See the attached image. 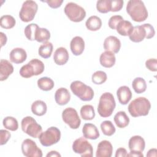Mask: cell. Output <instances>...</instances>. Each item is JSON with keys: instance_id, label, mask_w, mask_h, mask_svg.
<instances>
[{"instance_id": "6da1fadb", "label": "cell", "mask_w": 157, "mask_h": 157, "mask_svg": "<svg viewBox=\"0 0 157 157\" xmlns=\"http://www.w3.org/2000/svg\"><path fill=\"white\" fill-rule=\"evenodd\" d=\"M126 12L132 20L136 22L145 21L148 17V11L140 0H130L126 5Z\"/></svg>"}, {"instance_id": "7a4b0ae2", "label": "cell", "mask_w": 157, "mask_h": 157, "mask_svg": "<svg viewBox=\"0 0 157 157\" xmlns=\"http://www.w3.org/2000/svg\"><path fill=\"white\" fill-rule=\"evenodd\" d=\"M128 108L129 113L133 117L146 116L151 109V104L147 98L139 97L131 101Z\"/></svg>"}, {"instance_id": "3957f363", "label": "cell", "mask_w": 157, "mask_h": 157, "mask_svg": "<svg viewBox=\"0 0 157 157\" xmlns=\"http://www.w3.org/2000/svg\"><path fill=\"white\" fill-rule=\"evenodd\" d=\"M116 107V102L113 94L109 92L103 93L99 101L98 112L103 118L110 117Z\"/></svg>"}, {"instance_id": "277c9868", "label": "cell", "mask_w": 157, "mask_h": 157, "mask_svg": "<svg viewBox=\"0 0 157 157\" xmlns=\"http://www.w3.org/2000/svg\"><path fill=\"white\" fill-rule=\"evenodd\" d=\"M71 90L73 94L83 101H90L94 97V91L90 86L81 81L75 80L71 83Z\"/></svg>"}, {"instance_id": "5b68a950", "label": "cell", "mask_w": 157, "mask_h": 157, "mask_svg": "<svg viewBox=\"0 0 157 157\" xmlns=\"http://www.w3.org/2000/svg\"><path fill=\"white\" fill-rule=\"evenodd\" d=\"M22 131L33 138H37L42 132V126L30 116L23 118L21 122Z\"/></svg>"}, {"instance_id": "8992f818", "label": "cell", "mask_w": 157, "mask_h": 157, "mask_svg": "<svg viewBox=\"0 0 157 157\" xmlns=\"http://www.w3.org/2000/svg\"><path fill=\"white\" fill-rule=\"evenodd\" d=\"M61 139L60 130L55 126L48 128L42 132L39 137L40 143L44 147L53 145L59 142Z\"/></svg>"}, {"instance_id": "52a82bcc", "label": "cell", "mask_w": 157, "mask_h": 157, "mask_svg": "<svg viewBox=\"0 0 157 157\" xmlns=\"http://www.w3.org/2000/svg\"><path fill=\"white\" fill-rule=\"evenodd\" d=\"M64 11L67 18L74 22H80L86 17V12L85 9L76 3L70 2H68Z\"/></svg>"}, {"instance_id": "ba28073f", "label": "cell", "mask_w": 157, "mask_h": 157, "mask_svg": "<svg viewBox=\"0 0 157 157\" xmlns=\"http://www.w3.org/2000/svg\"><path fill=\"white\" fill-rule=\"evenodd\" d=\"M37 9L38 6L35 1L31 0L25 1L23 3L19 12L20 20L26 23L33 20Z\"/></svg>"}, {"instance_id": "9c48e42d", "label": "cell", "mask_w": 157, "mask_h": 157, "mask_svg": "<svg viewBox=\"0 0 157 157\" xmlns=\"http://www.w3.org/2000/svg\"><path fill=\"white\" fill-rule=\"evenodd\" d=\"M74 152L79 154L82 157H92L93 149L91 144L84 137H80L72 144Z\"/></svg>"}, {"instance_id": "30bf717a", "label": "cell", "mask_w": 157, "mask_h": 157, "mask_svg": "<svg viewBox=\"0 0 157 157\" xmlns=\"http://www.w3.org/2000/svg\"><path fill=\"white\" fill-rule=\"evenodd\" d=\"M63 121L67 124L71 129H78L81 124L80 118L77 110L72 107L65 109L62 113Z\"/></svg>"}, {"instance_id": "8fae6325", "label": "cell", "mask_w": 157, "mask_h": 157, "mask_svg": "<svg viewBox=\"0 0 157 157\" xmlns=\"http://www.w3.org/2000/svg\"><path fill=\"white\" fill-rule=\"evenodd\" d=\"M21 151L26 157H42V151L36 142L30 139L24 140L21 144Z\"/></svg>"}, {"instance_id": "7c38bea8", "label": "cell", "mask_w": 157, "mask_h": 157, "mask_svg": "<svg viewBox=\"0 0 157 157\" xmlns=\"http://www.w3.org/2000/svg\"><path fill=\"white\" fill-rule=\"evenodd\" d=\"M103 46L105 51H110L113 53H117L121 48V42L117 37L110 36L105 39Z\"/></svg>"}, {"instance_id": "4fadbf2b", "label": "cell", "mask_w": 157, "mask_h": 157, "mask_svg": "<svg viewBox=\"0 0 157 157\" xmlns=\"http://www.w3.org/2000/svg\"><path fill=\"white\" fill-rule=\"evenodd\" d=\"M113 152L111 143L106 140L101 141L98 145L96 153V157H110Z\"/></svg>"}, {"instance_id": "5bb4252c", "label": "cell", "mask_w": 157, "mask_h": 157, "mask_svg": "<svg viewBox=\"0 0 157 157\" xmlns=\"http://www.w3.org/2000/svg\"><path fill=\"white\" fill-rule=\"evenodd\" d=\"M128 147L131 152H142L145 147L144 139L140 136H134L129 140Z\"/></svg>"}, {"instance_id": "9a60e30c", "label": "cell", "mask_w": 157, "mask_h": 157, "mask_svg": "<svg viewBox=\"0 0 157 157\" xmlns=\"http://www.w3.org/2000/svg\"><path fill=\"white\" fill-rule=\"evenodd\" d=\"M27 58V54L25 49L20 47L15 48L10 52V60L15 64H21L23 63Z\"/></svg>"}, {"instance_id": "2e32d148", "label": "cell", "mask_w": 157, "mask_h": 157, "mask_svg": "<svg viewBox=\"0 0 157 157\" xmlns=\"http://www.w3.org/2000/svg\"><path fill=\"white\" fill-rule=\"evenodd\" d=\"M70 48L72 53L75 55H80L85 49V42L82 37L75 36L71 41Z\"/></svg>"}, {"instance_id": "e0dca14e", "label": "cell", "mask_w": 157, "mask_h": 157, "mask_svg": "<svg viewBox=\"0 0 157 157\" xmlns=\"http://www.w3.org/2000/svg\"><path fill=\"white\" fill-rule=\"evenodd\" d=\"M82 133L85 138L91 140L97 139L100 136L97 127L92 123H85L82 128Z\"/></svg>"}, {"instance_id": "ac0fdd59", "label": "cell", "mask_w": 157, "mask_h": 157, "mask_svg": "<svg viewBox=\"0 0 157 157\" xmlns=\"http://www.w3.org/2000/svg\"><path fill=\"white\" fill-rule=\"evenodd\" d=\"M69 58L67 50L63 47L58 48L53 55V60L57 65L62 66L65 64Z\"/></svg>"}, {"instance_id": "d6986e66", "label": "cell", "mask_w": 157, "mask_h": 157, "mask_svg": "<svg viewBox=\"0 0 157 157\" xmlns=\"http://www.w3.org/2000/svg\"><path fill=\"white\" fill-rule=\"evenodd\" d=\"M117 96L119 102L122 105L127 104L132 98V93L127 86H121L117 91Z\"/></svg>"}, {"instance_id": "ffe728a7", "label": "cell", "mask_w": 157, "mask_h": 157, "mask_svg": "<svg viewBox=\"0 0 157 157\" xmlns=\"http://www.w3.org/2000/svg\"><path fill=\"white\" fill-rule=\"evenodd\" d=\"M55 99L58 105H66L71 99V94L66 88H59L55 92Z\"/></svg>"}, {"instance_id": "44dd1931", "label": "cell", "mask_w": 157, "mask_h": 157, "mask_svg": "<svg viewBox=\"0 0 157 157\" xmlns=\"http://www.w3.org/2000/svg\"><path fill=\"white\" fill-rule=\"evenodd\" d=\"M115 61L116 58L115 54L110 51H105L102 53L99 58L101 65L106 68L112 67L115 64Z\"/></svg>"}, {"instance_id": "7402d4cb", "label": "cell", "mask_w": 157, "mask_h": 157, "mask_svg": "<svg viewBox=\"0 0 157 157\" xmlns=\"http://www.w3.org/2000/svg\"><path fill=\"white\" fill-rule=\"evenodd\" d=\"M13 72L12 64L6 59L0 61V80L4 81L7 79L9 76Z\"/></svg>"}, {"instance_id": "603a6c76", "label": "cell", "mask_w": 157, "mask_h": 157, "mask_svg": "<svg viewBox=\"0 0 157 157\" xmlns=\"http://www.w3.org/2000/svg\"><path fill=\"white\" fill-rule=\"evenodd\" d=\"M146 36V32L142 25L135 26L131 34L129 36V39L133 42H140L142 41Z\"/></svg>"}, {"instance_id": "cb8c5ba5", "label": "cell", "mask_w": 157, "mask_h": 157, "mask_svg": "<svg viewBox=\"0 0 157 157\" xmlns=\"http://www.w3.org/2000/svg\"><path fill=\"white\" fill-rule=\"evenodd\" d=\"M133 28L132 23L129 21L123 20L118 23L116 28V30L121 36H127L131 34Z\"/></svg>"}, {"instance_id": "d4e9b609", "label": "cell", "mask_w": 157, "mask_h": 157, "mask_svg": "<svg viewBox=\"0 0 157 157\" xmlns=\"http://www.w3.org/2000/svg\"><path fill=\"white\" fill-rule=\"evenodd\" d=\"M113 120L117 126L120 128L126 127L129 123V118L124 111L118 112L115 115Z\"/></svg>"}, {"instance_id": "484cf974", "label": "cell", "mask_w": 157, "mask_h": 157, "mask_svg": "<svg viewBox=\"0 0 157 157\" xmlns=\"http://www.w3.org/2000/svg\"><path fill=\"white\" fill-rule=\"evenodd\" d=\"M47 110V107L45 102L41 100L34 101L31 105L32 112L37 116H42L45 115Z\"/></svg>"}, {"instance_id": "4316f807", "label": "cell", "mask_w": 157, "mask_h": 157, "mask_svg": "<svg viewBox=\"0 0 157 157\" xmlns=\"http://www.w3.org/2000/svg\"><path fill=\"white\" fill-rule=\"evenodd\" d=\"M85 25L86 28L91 31L99 30L102 26L101 19L96 15L90 17L86 21Z\"/></svg>"}, {"instance_id": "83f0119b", "label": "cell", "mask_w": 157, "mask_h": 157, "mask_svg": "<svg viewBox=\"0 0 157 157\" xmlns=\"http://www.w3.org/2000/svg\"><path fill=\"white\" fill-rule=\"evenodd\" d=\"M37 86L38 87L43 91H48L53 89L54 87L55 83L53 80L47 77H43L40 78L37 80Z\"/></svg>"}, {"instance_id": "f1b7e54d", "label": "cell", "mask_w": 157, "mask_h": 157, "mask_svg": "<svg viewBox=\"0 0 157 157\" xmlns=\"http://www.w3.org/2000/svg\"><path fill=\"white\" fill-rule=\"evenodd\" d=\"M81 117L85 120H91L95 117V112L93 105H84L80 109Z\"/></svg>"}, {"instance_id": "f546056e", "label": "cell", "mask_w": 157, "mask_h": 157, "mask_svg": "<svg viewBox=\"0 0 157 157\" xmlns=\"http://www.w3.org/2000/svg\"><path fill=\"white\" fill-rule=\"evenodd\" d=\"M53 52V44L50 42H45L42 44L38 50L39 55L43 58L47 59L51 56Z\"/></svg>"}, {"instance_id": "4dcf8cb0", "label": "cell", "mask_w": 157, "mask_h": 157, "mask_svg": "<svg viewBox=\"0 0 157 157\" xmlns=\"http://www.w3.org/2000/svg\"><path fill=\"white\" fill-rule=\"evenodd\" d=\"M132 87L136 93L140 94L146 91L147 83L143 78L136 77L132 82Z\"/></svg>"}, {"instance_id": "1f68e13d", "label": "cell", "mask_w": 157, "mask_h": 157, "mask_svg": "<svg viewBox=\"0 0 157 157\" xmlns=\"http://www.w3.org/2000/svg\"><path fill=\"white\" fill-rule=\"evenodd\" d=\"M50 38V31L44 28L39 27L36 32L35 40L38 42H45Z\"/></svg>"}, {"instance_id": "d6a6232c", "label": "cell", "mask_w": 157, "mask_h": 157, "mask_svg": "<svg viewBox=\"0 0 157 157\" xmlns=\"http://www.w3.org/2000/svg\"><path fill=\"white\" fill-rule=\"evenodd\" d=\"M2 124L4 127L12 131H17L18 128V123L16 118L13 117H6L3 119Z\"/></svg>"}, {"instance_id": "836d02e7", "label": "cell", "mask_w": 157, "mask_h": 157, "mask_svg": "<svg viewBox=\"0 0 157 157\" xmlns=\"http://www.w3.org/2000/svg\"><path fill=\"white\" fill-rule=\"evenodd\" d=\"M15 19L10 15H5L1 17L0 26L4 29H11L15 25Z\"/></svg>"}, {"instance_id": "e575fe53", "label": "cell", "mask_w": 157, "mask_h": 157, "mask_svg": "<svg viewBox=\"0 0 157 157\" xmlns=\"http://www.w3.org/2000/svg\"><path fill=\"white\" fill-rule=\"evenodd\" d=\"M101 129L103 134L107 136H111L115 132V128L112 121L105 120L101 123Z\"/></svg>"}, {"instance_id": "d590c367", "label": "cell", "mask_w": 157, "mask_h": 157, "mask_svg": "<svg viewBox=\"0 0 157 157\" xmlns=\"http://www.w3.org/2000/svg\"><path fill=\"white\" fill-rule=\"evenodd\" d=\"M96 9L102 13H106L111 10V0H99L96 2Z\"/></svg>"}, {"instance_id": "8d00e7d4", "label": "cell", "mask_w": 157, "mask_h": 157, "mask_svg": "<svg viewBox=\"0 0 157 157\" xmlns=\"http://www.w3.org/2000/svg\"><path fill=\"white\" fill-rule=\"evenodd\" d=\"M39 26L36 23H31L27 25L24 30L26 37L29 40H35V35Z\"/></svg>"}, {"instance_id": "74e56055", "label": "cell", "mask_w": 157, "mask_h": 157, "mask_svg": "<svg viewBox=\"0 0 157 157\" xmlns=\"http://www.w3.org/2000/svg\"><path fill=\"white\" fill-rule=\"evenodd\" d=\"M107 78V74L102 71H98L94 72L91 77V80L93 83L96 85H101L104 83Z\"/></svg>"}, {"instance_id": "f35d334b", "label": "cell", "mask_w": 157, "mask_h": 157, "mask_svg": "<svg viewBox=\"0 0 157 157\" xmlns=\"http://www.w3.org/2000/svg\"><path fill=\"white\" fill-rule=\"evenodd\" d=\"M20 74L23 78H30L34 75V69L33 66L29 63L23 66L20 69Z\"/></svg>"}, {"instance_id": "ab89813d", "label": "cell", "mask_w": 157, "mask_h": 157, "mask_svg": "<svg viewBox=\"0 0 157 157\" xmlns=\"http://www.w3.org/2000/svg\"><path fill=\"white\" fill-rule=\"evenodd\" d=\"M29 63L33 66L34 69V75H38L41 74L45 69L44 64L43 62L38 59L34 58L31 59Z\"/></svg>"}, {"instance_id": "60d3db41", "label": "cell", "mask_w": 157, "mask_h": 157, "mask_svg": "<svg viewBox=\"0 0 157 157\" xmlns=\"http://www.w3.org/2000/svg\"><path fill=\"white\" fill-rule=\"evenodd\" d=\"M122 20H123V18L121 15H113L110 18L108 22V25L110 28L115 29L118 23Z\"/></svg>"}, {"instance_id": "b9f144b4", "label": "cell", "mask_w": 157, "mask_h": 157, "mask_svg": "<svg viewBox=\"0 0 157 157\" xmlns=\"http://www.w3.org/2000/svg\"><path fill=\"white\" fill-rule=\"evenodd\" d=\"M142 26L144 28L146 32V39H151L154 37L155 34V31L154 28L150 23H145L142 25Z\"/></svg>"}, {"instance_id": "7bdbcfd3", "label": "cell", "mask_w": 157, "mask_h": 157, "mask_svg": "<svg viewBox=\"0 0 157 157\" xmlns=\"http://www.w3.org/2000/svg\"><path fill=\"white\" fill-rule=\"evenodd\" d=\"M123 1L122 0H111V12L120 11L123 6Z\"/></svg>"}, {"instance_id": "ee69618b", "label": "cell", "mask_w": 157, "mask_h": 157, "mask_svg": "<svg viewBox=\"0 0 157 157\" xmlns=\"http://www.w3.org/2000/svg\"><path fill=\"white\" fill-rule=\"evenodd\" d=\"M146 67L152 71L156 72L157 71V60L156 58H150L145 61Z\"/></svg>"}, {"instance_id": "f6af8a7d", "label": "cell", "mask_w": 157, "mask_h": 157, "mask_svg": "<svg viewBox=\"0 0 157 157\" xmlns=\"http://www.w3.org/2000/svg\"><path fill=\"white\" fill-rule=\"evenodd\" d=\"M0 136H1L0 144H1V145H3L6 144L8 142V140L10 139L11 134L7 130L1 129L0 130Z\"/></svg>"}, {"instance_id": "bcb514c9", "label": "cell", "mask_w": 157, "mask_h": 157, "mask_svg": "<svg viewBox=\"0 0 157 157\" xmlns=\"http://www.w3.org/2000/svg\"><path fill=\"white\" fill-rule=\"evenodd\" d=\"M42 2H45L52 9H56L59 7L62 3L63 2V0H48V1H43Z\"/></svg>"}, {"instance_id": "7dc6e473", "label": "cell", "mask_w": 157, "mask_h": 157, "mask_svg": "<svg viewBox=\"0 0 157 157\" xmlns=\"http://www.w3.org/2000/svg\"><path fill=\"white\" fill-rule=\"evenodd\" d=\"M128 153L125 148H119L115 152V157H124L128 156Z\"/></svg>"}, {"instance_id": "c3c4849f", "label": "cell", "mask_w": 157, "mask_h": 157, "mask_svg": "<svg viewBox=\"0 0 157 157\" xmlns=\"http://www.w3.org/2000/svg\"><path fill=\"white\" fill-rule=\"evenodd\" d=\"M0 36H1V46L3 47L6 44L7 38L6 35L4 33H3L2 32L0 33Z\"/></svg>"}, {"instance_id": "681fc988", "label": "cell", "mask_w": 157, "mask_h": 157, "mask_svg": "<svg viewBox=\"0 0 157 157\" xmlns=\"http://www.w3.org/2000/svg\"><path fill=\"white\" fill-rule=\"evenodd\" d=\"M157 150L156 148H151L148 150V153H147V156L148 157H151L155 156L156 157L157 156Z\"/></svg>"}, {"instance_id": "f907efd6", "label": "cell", "mask_w": 157, "mask_h": 157, "mask_svg": "<svg viewBox=\"0 0 157 157\" xmlns=\"http://www.w3.org/2000/svg\"><path fill=\"white\" fill-rule=\"evenodd\" d=\"M128 156L131 157H144L142 152H131L128 155Z\"/></svg>"}, {"instance_id": "816d5d0a", "label": "cell", "mask_w": 157, "mask_h": 157, "mask_svg": "<svg viewBox=\"0 0 157 157\" xmlns=\"http://www.w3.org/2000/svg\"><path fill=\"white\" fill-rule=\"evenodd\" d=\"M46 156L47 157H49V156H51V157H53V156H55V157H56V156H61V155L58 152V151H50L49 153H48L47 154V155H46Z\"/></svg>"}]
</instances>
